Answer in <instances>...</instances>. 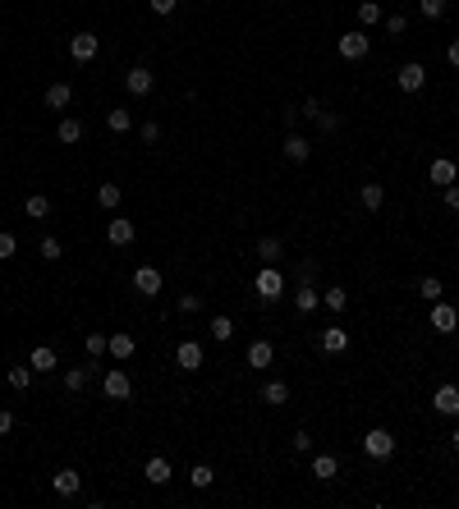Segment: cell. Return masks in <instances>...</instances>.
Segmentation results:
<instances>
[{"label":"cell","mask_w":459,"mask_h":509,"mask_svg":"<svg viewBox=\"0 0 459 509\" xmlns=\"http://www.w3.org/2000/svg\"><path fill=\"white\" fill-rule=\"evenodd\" d=\"M363 454L382 464V459H390V454H395V436H390L386 427H372V432L363 436Z\"/></svg>","instance_id":"obj_1"},{"label":"cell","mask_w":459,"mask_h":509,"mask_svg":"<svg viewBox=\"0 0 459 509\" xmlns=\"http://www.w3.org/2000/svg\"><path fill=\"white\" fill-rule=\"evenodd\" d=\"M101 390H106V399L124 404V399L133 395V381H129V371H124V367H111V371H106V381H101Z\"/></svg>","instance_id":"obj_2"},{"label":"cell","mask_w":459,"mask_h":509,"mask_svg":"<svg viewBox=\"0 0 459 509\" xmlns=\"http://www.w3.org/2000/svg\"><path fill=\"white\" fill-rule=\"evenodd\" d=\"M258 293H262L267 303H276L280 293H285V276H280L276 267H262V271H258Z\"/></svg>","instance_id":"obj_3"},{"label":"cell","mask_w":459,"mask_h":509,"mask_svg":"<svg viewBox=\"0 0 459 509\" xmlns=\"http://www.w3.org/2000/svg\"><path fill=\"white\" fill-rule=\"evenodd\" d=\"M96 51H101V42H96V33H74V37H70V55H74L78 65L96 60Z\"/></svg>","instance_id":"obj_4"},{"label":"cell","mask_w":459,"mask_h":509,"mask_svg":"<svg viewBox=\"0 0 459 509\" xmlns=\"http://www.w3.org/2000/svg\"><path fill=\"white\" fill-rule=\"evenodd\" d=\"M432 408H436L441 418H459V386H436Z\"/></svg>","instance_id":"obj_5"},{"label":"cell","mask_w":459,"mask_h":509,"mask_svg":"<svg viewBox=\"0 0 459 509\" xmlns=\"http://www.w3.org/2000/svg\"><path fill=\"white\" fill-rule=\"evenodd\" d=\"M367 46H372V42H367V33H345V37H340V60H363Z\"/></svg>","instance_id":"obj_6"},{"label":"cell","mask_w":459,"mask_h":509,"mask_svg":"<svg viewBox=\"0 0 459 509\" xmlns=\"http://www.w3.org/2000/svg\"><path fill=\"white\" fill-rule=\"evenodd\" d=\"M395 83H399V92H423V83H427V69H423V65H399Z\"/></svg>","instance_id":"obj_7"},{"label":"cell","mask_w":459,"mask_h":509,"mask_svg":"<svg viewBox=\"0 0 459 509\" xmlns=\"http://www.w3.org/2000/svg\"><path fill=\"white\" fill-rule=\"evenodd\" d=\"M152 83H156V78H152L148 65H133V69L124 74V87H129L133 96H148V92H152Z\"/></svg>","instance_id":"obj_8"},{"label":"cell","mask_w":459,"mask_h":509,"mask_svg":"<svg viewBox=\"0 0 459 509\" xmlns=\"http://www.w3.org/2000/svg\"><path fill=\"white\" fill-rule=\"evenodd\" d=\"M133 289L148 293V298H156V293H161V271H156V267H138V271H133Z\"/></svg>","instance_id":"obj_9"},{"label":"cell","mask_w":459,"mask_h":509,"mask_svg":"<svg viewBox=\"0 0 459 509\" xmlns=\"http://www.w3.org/2000/svg\"><path fill=\"white\" fill-rule=\"evenodd\" d=\"M106 239L115 243V248H124V243H133L138 239V230H133V220H124V216H115L111 225H106Z\"/></svg>","instance_id":"obj_10"},{"label":"cell","mask_w":459,"mask_h":509,"mask_svg":"<svg viewBox=\"0 0 459 509\" xmlns=\"http://www.w3.org/2000/svg\"><path fill=\"white\" fill-rule=\"evenodd\" d=\"M175 363H179L184 371H198L202 367V345H198V340H184V345L175 349Z\"/></svg>","instance_id":"obj_11"},{"label":"cell","mask_w":459,"mask_h":509,"mask_svg":"<svg viewBox=\"0 0 459 509\" xmlns=\"http://www.w3.org/2000/svg\"><path fill=\"white\" fill-rule=\"evenodd\" d=\"M317 345H321V354H345V349H349V330L326 326V330H321V340H317Z\"/></svg>","instance_id":"obj_12"},{"label":"cell","mask_w":459,"mask_h":509,"mask_svg":"<svg viewBox=\"0 0 459 509\" xmlns=\"http://www.w3.org/2000/svg\"><path fill=\"white\" fill-rule=\"evenodd\" d=\"M432 326L441 330V335H450V330L459 326V312L450 308V303H432Z\"/></svg>","instance_id":"obj_13"},{"label":"cell","mask_w":459,"mask_h":509,"mask_svg":"<svg viewBox=\"0 0 459 509\" xmlns=\"http://www.w3.org/2000/svg\"><path fill=\"white\" fill-rule=\"evenodd\" d=\"M271 358H276V349H271V340H253L248 345V367H271Z\"/></svg>","instance_id":"obj_14"},{"label":"cell","mask_w":459,"mask_h":509,"mask_svg":"<svg viewBox=\"0 0 459 509\" xmlns=\"http://www.w3.org/2000/svg\"><path fill=\"white\" fill-rule=\"evenodd\" d=\"M143 477H148L152 486H165V482H170V459H161V454H156V459H148Z\"/></svg>","instance_id":"obj_15"},{"label":"cell","mask_w":459,"mask_h":509,"mask_svg":"<svg viewBox=\"0 0 459 509\" xmlns=\"http://www.w3.org/2000/svg\"><path fill=\"white\" fill-rule=\"evenodd\" d=\"M455 161H446V156H441V161H432V165H427V179H432V184H441V189H446V184H455Z\"/></svg>","instance_id":"obj_16"},{"label":"cell","mask_w":459,"mask_h":509,"mask_svg":"<svg viewBox=\"0 0 459 509\" xmlns=\"http://www.w3.org/2000/svg\"><path fill=\"white\" fill-rule=\"evenodd\" d=\"M262 404H271V408L289 404V386L285 381H267V386H262Z\"/></svg>","instance_id":"obj_17"},{"label":"cell","mask_w":459,"mask_h":509,"mask_svg":"<svg viewBox=\"0 0 459 509\" xmlns=\"http://www.w3.org/2000/svg\"><path fill=\"white\" fill-rule=\"evenodd\" d=\"M317 303H321V293L312 289V280H304V285H299V293H294V308L308 317V312H317Z\"/></svg>","instance_id":"obj_18"},{"label":"cell","mask_w":459,"mask_h":509,"mask_svg":"<svg viewBox=\"0 0 459 509\" xmlns=\"http://www.w3.org/2000/svg\"><path fill=\"white\" fill-rule=\"evenodd\" d=\"M336 473H340V459L336 454H317V459H312V477H317V482H331Z\"/></svg>","instance_id":"obj_19"},{"label":"cell","mask_w":459,"mask_h":509,"mask_svg":"<svg viewBox=\"0 0 459 509\" xmlns=\"http://www.w3.org/2000/svg\"><path fill=\"white\" fill-rule=\"evenodd\" d=\"M106 354H115V358L124 363V358H133V354H138V340L120 330V335H111V349H106Z\"/></svg>","instance_id":"obj_20"},{"label":"cell","mask_w":459,"mask_h":509,"mask_svg":"<svg viewBox=\"0 0 459 509\" xmlns=\"http://www.w3.org/2000/svg\"><path fill=\"white\" fill-rule=\"evenodd\" d=\"M51 482H55V491H60V496H78V486H83V477H78L74 468H60V473H55Z\"/></svg>","instance_id":"obj_21"},{"label":"cell","mask_w":459,"mask_h":509,"mask_svg":"<svg viewBox=\"0 0 459 509\" xmlns=\"http://www.w3.org/2000/svg\"><path fill=\"white\" fill-rule=\"evenodd\" d=\"M70 83H51L46 87V111H65V106H70Z\"/></svg>","instance_id":"obj_22"},{"label":"cell","mask_w":459,"mask_h":509,"mask_svg":"<svg viewBox=\"0 0 459 509\" xmlns=\"http://www.w3.org/2000/svg\"><path fill=\"white\" fill-rule=\"evenodd\" d=\"M28 363H33V371H51L55 363H60V358H55V349H51V345H37Z\"/></svg>","instance_id":"obj_23"},{"label":"cell","mask_w":459,"mask_h":509,"mask_svg":"<svg viewBox=\"0 0 459 509\" xmlns=\"http://www.w3.org/2000/svg\"><path fill=\"white\" fill-rule=\"evenodd\" d=\"M285 156H289V161H308V156H312L308 138H299V133H289V138H285Z\"/></svg>","instance_id":"obj_24"},{"label":"cell","mask_w":459,"mask_h":509,"mask_svg":"<svg viewBox=\"0 0 459 509\" xmlns=\"http://www.w3.org/2000/svg\"><path fill=\"white\" fill-rule=\"evenodd\" d=\"M358 198H363L367 211H377V207L386 202V189H382V184H363V189H358Z\"/></svg>","instance_id":"obj_25"},{"label":"cell","mask_w":459,"mask_h":509,"mask_svg":"<svg viewBox=\"0 0 459 509\" xmlns=\"http://www.w3.org/2000/svg\"><path fill=\"white\" fill-rule=\"evenodd\" d=\"M106 129H111V133H129L133 129V115L129 111H106Z\"/></svg>","instance_id":"obj_26"},{"label":"cell","mask_w":459,"mask_h":509,"mask_svg":"<svg viewBox=\"0 0 459 509\" xmlns=\"http://www.w3.org/2000/svg\"><path fill=\"white\" fill-rule=\"evenodd\" d=\"M23 211H28V216H33V220H42V216H51V198H42V193H33V198H28V202H23Z\"/></svg>","instance_id":"obj_27"},{"label":"cell","mask_w":459,"mask_h":509,"mask_svg":"<svg viewBox=\"0 0 459 509\" xmlns=\"http://www.w3.org/2000/svg\"><path fill=\"white\" fill-rule=\"evenodd\" d=\"M418 298L441 303V280H436V276H423V280H418Z\"/></svg>","instance_id":"obj_28"},{"label":"cell","mask_w":459,"mask_h":509,"mask_svg":"<svg viewBox=\"0 0 459 509\" xmlns=\"http://www.w3.org/2000/svg\"><path fill=\"white\" fill-rule=\"evenodd\" d=\"M358 23H363V28L382 23V5H377V0H363V5H358Z\"/></svg>","instance_id":"obj_29"},{"label":"cell","mask_w":459,"mask_h":509,"mask_svg":"<svg viewBox=\"0 0 459 509\" xmlns=\"http://www.w3.org/2000/svg\"><path fill=\"white\" fill-rule=\"evenodd\" d=\"M96 202H101L106 211H115L120 207V184H101V189H96Z\"/></svg>","instance_id":"obj_30"},{"label":"cell","mask_w":459,"mask_h":509,"mask_svg":"<svg viewBox=\"0 0 459 509\" xmlns=\"http://www.w3.org/2000/svg\"><path fill=\"white\" fill-rule=\"evenodd\" d=\"M189 477H193V486H198V491H207V486L216 482V473H211V464H193V473H189Z\"/></svg>","instance_id":"obj_31"},{"label":"cell","mask_w":459,"mask_h":509,"mask_svg":"<svg viewBox=\"0 0 459 509\" xmlns=\"http://www.w3.org/2000/svg\"><path fill=\"white\" fill-rule=\"evenodd\" d=\"M321 303H326L331 312H345V308H349V293L336 285V289H326V293H321Z\"/></svg>","instance_id":"obj_32"},{"label":"cell","mask_w":459,"mask_h":509,"mask_svg":"<svg viewBox=\"0 0 459 509\" xmlns=\"http://www.w3.org/2000/svg\"><path fill=\"white\" fill-rule=\"evenodd\" d=\"M55 138H60V142H78V138H83V124H78V120H60Z\"/></svg>","instance_id":"obj_33"},{"label":"cell","mask_w":459,"mask_h":509,"mask_svg":"<svg viewBox=\"0 0 459 509\" xmlns=\"http://www.w3.org/2000/svg\"><path fill=\"white\" fill-rule=\"evenodd\" d=\"M9 386H14V390L33 386V363H28V367H9Z\"/></svg>","instance_id":"obj_34"},{"label":"cell","mask_w":459,"mask_h":509,"mask_svg":"<svg viewBox=\"0 0 459 509\" xmlns=\"http://www.w3.org/2000/svg\"><path fill=\"white\" fill-rule=\"evenodd\" d=\"M230 335H234V321H230V317H216V321H211V340L230 345Z\"/></svg>","instance_id":"obj_35"},{"label":"cell","mask_w":459,"mask_h":509,"mask_svg":"<svg viewBox=\"0 0 459 509\" xmlns=\"http://www.w3.org/2000/svg\"><path fill=\"white\" fill-rule=\"evenodd\" d=\"M83 345H87V358H101L106 349H111V340H106V335H96V330H92V335H87Z\"/></svg>","instance_id":"obj_36"},{"label":"cell","mask_w":459,"mask_h":509,"mask_svg":"<svg viewBox=\"0 0 459 509\" xmlns=\"http://www.w3.org/2000/svg\"><path fill=\"white\" fill-rule=\"evenodd\" d=\"M42 257H46V262H60V257H65V243L46 234V239H42Z\"/></svg>","instance_id":"obj_37"},{"label":"cell","mask_w":459,"mask_h":509,"mask_svg":"<svg viewBox=\"0 0 459 509\" xmlns=\"http://www.w3.org/2000/svg\"><path fill=\"white\" fill-rule=\"evenodd\" d=\"M258 257H267V267H271V262L280 257V239H276V234H271V239H262V243H258Z\"/></svg>","instance_id":"obj_38"},{"label":"cell","mask_w":459,"mask_h":509,"mask_svg":"<svg viewBox=\"0 0 459 509\" xmlns=\"http://www.w3.org/2000/svg\"><path fill=\"white\" fill-rule=\"evenodd\" d=\"M87 386V367H70L65 371V390H83Z\"/></svg>","instance_id":"obj_39"},{"label":"cell","mask_w":459,"mask_h":509,"mask_svg":"<svg viewBox=\"0 0 459 509\" xmlns=\"http://www.w3.org/2000/svg\"><path fill=\"white\" fill-rule=\"evenodd\" d=\"M14 252H18V239H14V234H5V230H0V262H9Z\"/></svg>","instance_id":"obj_40"},{"label":"cell","mask_w":459,"mask_h":509,"mask_svg":"<svg viewBox=\"0 0 459 509\" xmlns=\"http://www.w3.org/2000/svg\"><path fill=\"white\" fill-rule=\"evenodd\" d=\"M418 5H423L427 18H441V14H446V0H418Z\"/></svg>","instance_id":"obj_41"},{"label":"cell","mask_w":459,"mask_h":509,"mask_svg":"<svg viewBox=\"0 0 459 509\" xmlns=\"http://www.w3.org/2000/svg\"><path fill=\"white\" fill-rule=\"evenodd\" d=\"M317 124H321V133H336V129H340V115L321 111V115H317Z\"/></svg>","instance_id":"obj_42"},{"label":"cell","mask_w":459,"mask_h":509,"mask_svg":"<svg viewBox=\"0 0 459 509\" xmlns=\"http://www.w3.org/2000/svg\"><path fill=\"white\" fill-rule=\"evenodd\" d=\"M152 5V14H175V5H179V0H148Z\"/></svg>","instance_id":"obj_43"},{"label":"cell","mask_w":459,"mask_h":509,"mask_svg":"<svg viewBox=\"0 0 459 509\" xmlns=\"http://www.w3.org/2000/svg\"><path fill=\"white\" fill-rule=\"evenodd\" d=\"M198 308H202L198 293H184V298H179V312H198Z\"/></svg>","instance_id":"obj_44"},{"label":"cell","mask_w":459,"mask_h":509,"mask_svg":"<svg viewBox=\"0 0 459 509\" xmlns=\"http://www.w3.org/2000/svg\"><path fill=\"white\" fill-rule=\"evenodd\" d=\"M299 111H304V115H308V120H317V115H321V101H317V96H308V101H304V106H299Z\"/></svg>","instance_id":"obj_45"},{"label":"cell","mask_w":459,"mask_h":509,"mask_svg":"<svg viewBox=\"0 0 459 509\" xmlns=\"http://www.w3.org/2000/svg\"><path fill=\"white\" fill-rule=\"evenodd\" d=\"M138 133H143V142H156V138H161V124H156V120H152V124H143V129H138Z\"/></svg>","instance_id":"obj_46"},{"label":"cell","mask_w":459,"mask_h":509,"mask_svg":"<svg viewBox=\"0 0 459 509\" xmlns=\"http://www.w3.org/2000/svg\"><path fill=\"white\" fill-rule=\"evenodd\" d=\"M446 207L459 211V184H446Z\"/></svg>","instance_id":"obj_47"},{"label":"cell","mask_w":459,"mask_h":509,"mask_svg":"<svg viewBox=\"0 0 459 509\" xmlns=\"http://www.w3.org/2000/svg\"><path fill=\"white\" fill-rule=\"evenodd\" d=\"M294 449H299V454H312V436L299 432V436H294Z\"/></svg>","instance_id":"obj_48"},{"label":"cell","mask_w":459,"mask_h":509,"mask_svg":"<svg viewBox=\"0 0 459 509\" xmlns=\"http://www.w3.org/2000/svg\"><path fill=\"white\" fill-rule=\"evenodd\" d=\"M386 28H390V33H395V37H399V33H404V28H409V23H404V14H390V18H386Z\"/></svg>","instance_id":"obj_49"},{"label":"cell","mask_w":459,"mask_h":509,"mask_svg":"<svg viewBox=\"0 0 459 509\" xmlns=\"http://www.w3.org/2000/svg\"><path fill=\"white\" fill-rule=\"evenodd\" d=\"M5 432H14V413H9V408H0V436Z\"/></svg>","instance_id":"obj_50"},{"label":"cell","mask_w":459,"mask_h":509,"mask_svg":"<svg viewBox=\"0 0 459 509\" xmlns=\"http://www.w3.org/2000/svg\"><path fill=\"white\" fill-rule=\"evenodd\" d=\"M446 65H455V69H459V42L446 46Z\"/></svg>","instance_id":"obj_51"},{"label":"cell","mask_w":459,"mask_h":509,"mask_svg":"<svg viewBox=\"0 0 459 509\" xmlns=\"http://www.w3.org/2000/svg\"><path fill=\"white\" fill-rule=\"evenodd\" d=\"M450 445H455V454H459V432H450Z\"/></svg>","instance_id":"obj_52"}]
</instances>
